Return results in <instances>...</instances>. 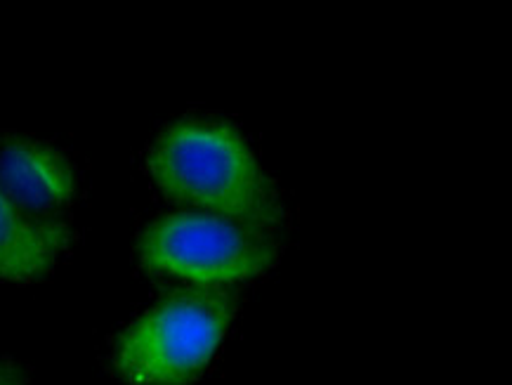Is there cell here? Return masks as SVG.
Instances as JSON below:
<instances>
[{"label":"cell","instance_id":"7a4b0ae2","mask_svg":"<svg viewBox=\"0 0 512 385\" xmlns=\"http://www.w3.org/2000/svg\"><path fill=\"white\" fill-rule=\"evenodd\" d=\"M234 315L232 291L177 289L118 334L111 367L128 385H189L213 360Z\"/></svg>","mask_w":512,"mask_h":385},{"label":"cell","instance_id":"6da1fadb","mask_svg":"<svg viewBox=\"0 0 512 385\" xmlns=\"http://www.w3.org/2000/svg\"><path fill=\"white\" fill-rule=\"evenodd\" d=\"M147 166L156 187L175 204L258 230L286 220L277 185L229 123H173L156 137Z\"/></svg>","mask_w":512,"mask_h":385},{"label":"cell","instance_id":"277c9868","mask_svg":"<svg viewBox=\"0 0 512 385\" xmlns=\"http://www.w3.org/2000/svg\"><path fill=\"white\" fill-rule=\"evenodd\" d=\"M0 192L29 218L48 220L74 199V166L45 142L8 137L0 142Z\"/></svg>","mask_w":512,"mask_h":385},{"label":"cell","instance_id":"3957f363","mask_svg":"<svg viewBox=\"0 0 512 385\" xmlns=\"http://www.w3.org/2000/svg\"><path fill=\"white\" fill-rule=\"evenodd\" d=\"M137 258L144 270L222 289L258 277L279 260L267 230L208 213H170L140 234Z\"/></svg>","mask_w":512,"mask_h":385},{"label":"cell","instance_id":"8992f818","mask_svg":"<svg viewBox=\"0 0 512 385\" xmlns=\"http://www.w3.org/2000/svg\"><path fill=\"white\" fill-rule=\"evenodd\" d=\"M0 385H31L29 369L15 360H0Z\"/></svg>","mask_w":512,"mask_h":385},{"label":"cell","instance_id":"5b68a950","mask_svg":"<svg viewBox=\"0 0 512 385\" xmlns=\"http://www.w3.org/2000/svg\"><path fill=\"white\" fill-rule=\"evenodd\" d=\"M74 232L59 220H36L0 192V279L34 282L55 267Z\"/></svg>","mask_w":512,"mask_h":385}]
</instances>
